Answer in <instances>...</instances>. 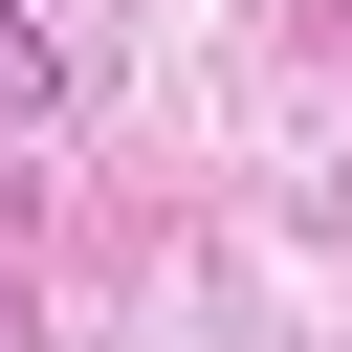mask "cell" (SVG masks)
Instances as JSON below:
<instances>
[{
    "label": "cell",
    "mask_w": 352,
    "mask_h": 352,
    "mask_svg": "<svg viewBox=\"0 0 352 352\" xmlns=\"http://www.w3.org/2000/svg\"><path fill=\"white\" fill-rule=\"evenodd\" d=\"M44 88H66V44H44V22L0 0V110H44Z\"/></svg>",
    "instance_id": "1"
}]
</instances>
